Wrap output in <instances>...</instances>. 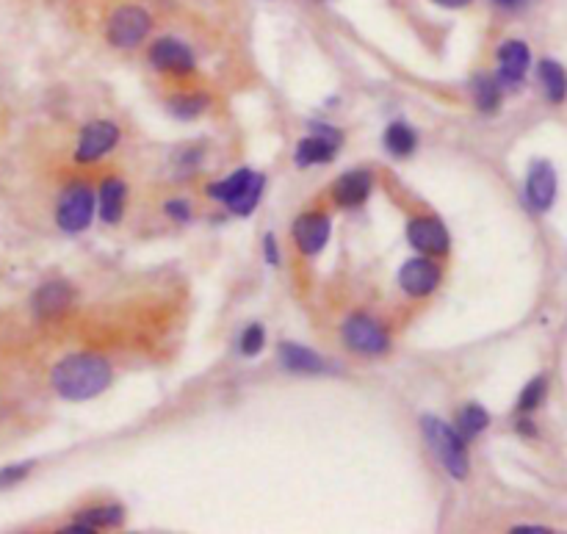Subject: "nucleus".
Returning a JSON list of instances; mask_svg holds the SVG:
<instances>
[{
    "mask_svg": "<svg viewBox=\"0 0 567 534\" xmlns=\"http://www.w3.org/2000/svg\"><path fill=\"white\" fill-rule=\"evenodd\" d=\"M111 382V366L100 355L92 352H78L61 360L53 368V388L61 399L83 402L103 393Z\"/></svg>",
    "mask_w": 567,
    "mask_h": 534,
    "instance_id": "f257e3e1",
    "label": "nucleus"
},
{
    "mask_svg": "<svg viewBox=\"0 0 567 534\" xmlns=\"http://www.w3.org/2000/svg\"><path fill=\"white\" fill-rule=\"evenodd\" d=\"M421 429H424V438L432 454L446 468V474L454 476V479H465L471 471V463H468V449H465V438L460 432L435 416L421 418Z\"/></svg>",
    "mask_w": 567,
    "mask_h": 534,
    "instance_id": "f03ea898",
    "label": "nucleus"
},
{
    "mask_svg": "<svg viewBox=\"0 0 567 534\" xmlns=\"http://www.w3.org/2000/svg\"><path fill=\"white\" fill-rule=\"evenodd\" d=\"M263 175H255L249 169H238L230 178L222 183H213L208 186V194L213 200H222L238 216H249L258 205L260 194H263Z\"/></svg>",
    "mask_w": 567,
    "mask_h": 534,
    "instance_id": "7ed1b4c3",
    "label": "nucleus"
},
{
    "mask_svg": "<svg viewBox=\"0 0 567 534\" xmlns=\"http://www.w3.org/2000/svg\"><path fill=\"white\" fill-rule=\"evenodd\" d=\"M153 28V17L144 12L142 6H119L117 12L108 17V42L114 48H136L147 39Z\"/></svg>",
    "mask_w": 567,
    "mask_h": 534,
    "instance_id": "20e7f679",
    "label": "nucleus"
},
{
    "mask_svg": "<svg viewBox=\"0 0 567 534\" xmlns=\"http://www.w3.org/2000/svg\"><path fill=\"white\" fill-rule=\"evenodd\" d=\"M343 344L360 352V355H385L390 338L379 321L363 316V313H355V316L343 321Z\"/></svg>",
    "mask_w": 567,
    "mask_h": 534,
    "instance_id": "39448f33",
    "label": "nucleus"
},
{
    "mask_svg": "<svg viewBox=\"0 0 567 534\" xmlns=\"http://www.w3.org/2000/svg\"><path fill=\"white\" fill-rule=\"evenodd\" d=\"M95 216V194L89 186L83 183H75L70 189L61 194L59 208H56V222H59L61 230L67 233H81L89 227Z\"/></svg>",
    "mask_w": 567,
    "mask_h": 534,
    "instance_id": "423d86ee",
    "label": "nucleus"
},
{
    "mask_svg": "<svg viewBox=\"0 0 567 534\" xmlns=\"http://www.w3.org/2000/svg\"><path fill=\"white\" fill-rule=\"evenodd\" d=\"M556 191H559V178H556L554 164L548 161H534L526 175V202L537 214H548L554 208Z\"/></svg>",
    "mask_w": 567,
    "mask_h": 534,
    "instance_id": "0eeeda50",
    "label": "nucleus"
},
{
    "mask_svg": "<svg viewBox=\"0 0 567 534\" xmlns=\"http://www.w3.org/2000/svg\"><path fill=\"white\" fill-rule=\"evenodd\" d=\"M407 238L415 250L424 255H446L451 244L449 230L438 216H413L407 225Z\"/></svg>",
    "mask_w": 567,
    "mask_h": 534,
    "instance_id": "6e6552de",
    "label": "nucleus"
},
{
    "mask_svg": "<svg viewBox=\"0 0 567 534\" xmlns=\"http://www.w3.org/2000/svg\"><path fill=\"white\" fill-rule=\"evenodd\" d=\"M496 59L498 84L520 86L523 84V78H526V72H529V67H532V50H529L526 42H520V39H507V42L498 45Z\"/></svg>",
    "mask_w": 567,
    "mask_h": 534,
    "instance_id": "1a4fd4ad",
    "label": "nucleus"
},
{
    "mask_svg": "<svg viewBox=\"0 0 567 534\" xmlns=\"http://www.w3.org/2000/svg\"><path fill=\"white\" fill-rule=\"evenodd\" d=\"M150 61L158 72H172V75L194 72V53L189 50V45H183L180 39H172V36L153 42Z\"/></svg>",
    "mask_w": 567,
    "mask_h": 534,
    "instance_id": "9d476101",
    "label": "nucleus"
},
{
    "mask_svg": "<svg viewBox=\"0 0 567 534\" xmlns=\"http://www.w3.org/2000/svg\"><path fill=\"white\" fill-rule=\"evenodd\" d=\"M119 142V128L114 122H92L81 131V139H78V150H75V158L81 164H89V161H97L100 155H106L108 150H114Z\"/></svg>",
    "mask_w": 567,
    "mask_h": 534,
    "instance_id": "9b49d317",
    "label": "nucleus"
},
{
    "mask_svg": "<svg viewBox=\"0 0 567 534\" xmlns=\"http://www.w3.org/2000/svg\"><path fill=\"white\" fill-rule=\"evenodd\" d=\"M399 283L410 297H429L440 283V266L432 258H413L402 266Z\"/></svg>",
    "mask_w": 567,
    "mask_h": 534,
    "instance_id": "f8f14e48",
    "label": "nucleus"
},
{
    "mask_svg": "<svg viewBox=\"0 0 567 534\" xmlns=\"http://www.w3.org/2000/svg\"><path fill=\"white\" fill-rule=\"evenodd\" d=\"M294 238L305 255L321 252L330 241V216L319 214V211L299 216L294 222Z\"/></svg>",
    "mask_w": 567,
    "mask_h": 534,
    "instance_id": "ddd939ff",
    "label": "nucleus"
},
{
    "mask_svg": "<svg viewBox=\"0 0 567 534\" xmlns=\"http://www.w3.org/2000/svg\"><path fill=\"white\" fill-rule=\"evenodd\" d=\"M371 172L366 169H355V172H346L338 178V183L332 186V200L343 205V208H355L360 202H366L368 191H371Z\"/></svg>",
    "mask_w": 567,
    "mask_h": 534,
    "instance_id": "4468645a",
    "label": "nucleus"
},
{
    "mask_svg": "<svg viewBox=\"0 0 567 534\" xmlns=\"http://www.w3.org/2000/svg\"><path fill=\"white\" fill-rule=\"evenodd\" d=\"M338 142H341L338 131L327 133V136H310V139H302L299 147H296V164H299V167L330 164L332 158H335V150H338Z\"/></svg>",
    "mask_w": 567,
    "mask_h": 534,
    "instance_id": "2eb2a0df",
    "label": "nucleus"
},
{
    "mask_svg": "<svg viewBox=\"0 0 567 534\" xmlns=\"http://www.w3.org/2000/svg\"><path fill=\"white\" fill-rule=\"evenodd\" d=\"M70 305H72V288L67 283H61V280L45 283L34 294V310L36 316H42V319L59 316V313H64Z\"/></svg>",
    "mask_w": 567,
    "mask_h": 534,
    "instance_id": "dca6fc26",
    "label": "nucleus"
},
{
    "mask_svg": "<svg viewBox=\"0 0 567 534\" xmlns=\"http://www.w3.org/2000/svg\"><path fill=\"white\" fill-rule=\"evenodd\" d=\"M537 78H540V86H543L548 103L554 106H562L567 100V70L554 59H543L537 64Z\"/></svg>",
    "mask_w": 567,
    "mask_h": 534,
    "instance_id": "f3484780",
    "label": "nucleus"
},
{
    "mask_svg": "<svg viewBox=\"0 0 567 534\" xmlns=\"http://www.w3.org/2000/svg\"><path fill=\"white\" fill-rule=\"evenodd\" d=\"M280 360L288 371H296V374H324L330 368L313 349H305L299 344L280 346Z\"/></svg>",
    "mask_w": 567,
    "mask_h": 534,
    "instance_id": "a211bd4d",
    "label": "nucleus"
},
{
    "mask_svg": "<svg viewBox=\"0 0 567 534\" xmlns=\"http://www.w3.org/2000/svg\"><path fill=\"white\" fill-rule=\"evenodd\" d=\"M125 197H128V189L119 178H111L103 183V189H100V216H103V222L117 225L122 219V211H125Z\"/></svg>",
    "mask_w": 567,
    "mask_h": 534,
    "instance_id": "6ab92c4d",
    "label": "nucleus"
},
{
    "mask_svg": "<svg viewBox=\"0 0 567 534\" xmlns=\"http://www.w3.org/2000/svg\"><path fill=\"white\" fill-rule=\"evenodd\" d=\"M501 89L504 86L498 84V78L493 75H476L473 78V103L479 111L485 114H493L501 106Z\"/></svg>",
    "mask_w": 567,
    "mask_h": 534,
    "instance_id": "aec40b11",
    "label": "nucleus"
},
{
    "mask_svg": "<svg viewBox=\"0 0 567 534\" xmlns=\"http://www.w3.org/2000/svg\"><path fill=\"white\" fill-rule=\"evenodd\" d=\"M81 523H86L89 529H114V526H122L125 521V510L119 504H103V507H89L86 512H81Z\"/></svg>",
    "mask_w": 567,
    "mask_h": 534,
    "instance_id": "412c9836",
    "label": "nucleus"
},
{
    "mask_svg": "<svg viewBox=\"0 0 567 534\" xmlns=\"http://www.w3.org/2000/svg\"><path fill=\"white\" fill-rule=\"evenodd\" d=\"M385 147H388V153L407 158V155L418 147V136H415L413 128H407L404 122H393L388 131H385Z\"/></svg>",
    "mask_w": 567,
    "mask_h": 534,
    "instance_id": "4be33fe9",
    "label": "nucleus"
},
{
    "mask_svg": "<svg viewBox=\"0 0 567 534\" xmlns=\"http://www.w3.org/2000/svg\"><path fill=\"white\" fill-rule=\"evenodd\" d=\"M460 435L465 440L476 438V435H482L490 424V413H487L485 407H479V404H468V407H462L460 413Z\"/></svg>",
    "mask_w": 567,
    "mask_h": 534,
    "instance_id": "5701e85b",
    "label": "nucleus"
},
{
    "mask_svg": "<svg viewBox=\"0 0 567 534\" xmlns=\"http://www.w3.org/2000/svg\"><path fill=\"white\" fill-rule=\"evenodd\" d=\"M545 396H548V380H545L543 374H540V377H534V380L529 382V385H526L523 391H520L518 410H520V413H526V416H529V413H534V410H537V407L543 404Z\"/></svg>",
    "mask_w": 567,
    "mask_h": 534,
    "instance_id": "b1692460",
    "label": "nucleus"
},
{
    "mask_svg": "<svg viewBox=\"0 0 567 534\" xmlns=\"http://www.w3.org/2000/svg\"><path fill=\"white\" fill-rule=\"evenodd\" d=\"M169 108H172V114H175V117L194 119V117H200L202 111L208 108V97H202V95L175 97V100L169 103Z\"/></svg>",
    "mask_w": 567,
    "mask_h": 534,
    "instance_id": "393cba45",
    "label": "nucleus"
},
{
    "mask_svg": "<svg viewBox=\"0 0 567 534\" xmlns=\"http://www.w3.org/2000/svg\"><path fill=\"white\" fill-rule=\"evenodd\" d=\"M263 344H266V333H263V327H260V324H249L247 330L241 333V341H238L241 352H244L247 357L258 355L260 349H263Z\"/></svg>",
    "mask_w": 567,
    "mask_h": 534,
    "instance_id": "a878e982",
    "label": "nucleus"
},
{
    "mask_svg": "<svg viewBox=\"0 0 567 534\" xmlns=\"http://www.w3.org/2000/svg\"><path fill=\"white\" fill-rule=\"evenodd\" d=\"M31 465L34 463L6 465V468H0V487H14L17 482H23L25 476L31 474Z\"/></svg>",
    "mask_w": 567,
    "mask_h": 534,
    "instance_id": "bb28decb",
    "label": "nucleus"
},
{
    "mask_svg": "<svg viewBox=\"0 0 567 534\" xmlns=\"http://www.w3.org/2000/svg\"><path fill=\"white\" fill-rule=\"evenodd\" d=\"M493 6H496L498 12H507V14H523L529 12L532 6H537L540 0H490Z\"/></svg>",
    "mask_w": 567,
    "mask_h": 534,
    "instance_id": "cd10ccee",
    "label": "nucleus"
},
{
    "mask_svg": "<svg viewBox=\"0 0 567 534\" xmlns=\"http://www.w3.org/2000/svg\"><path fill=\"white\" fill-rule=\"evenodd\" d=\"M166 214L172 216V219H178V222H189L191 219V205L186 200H172L166 202Z\"/></svg>",
    "mask_w": 567,
    "mask_h": 534,
    "instance_id": "c85d7f7f",
    "label": "nucleus"
},
{
    "mask_svg": "<svg viewBox=\"0 0 567 534\" xmlns=\"http://www.w3.org/2000/svg\"><path fill=\"white\" fill-rule=\"evenodd\" d=\"M518 432L526 435V438H537V427H534V421L526 413H523V418H518Z\"/></svg>",
    "mask_w": 567,
    "mask_h": 534,
    "instance_id": "c756f323",
    "label": "nucleus"
},
{
    "mask_svg": "<svg viewBox=\"0 0 567 534\" xmlns=\"http://www.w3.org/2000/svg\"><path fill=\"white\" fill-rule=\"evenodd\" d=\"M266 261L272 263V266H277V263H280V255H277V241H274L272 233L266 236Z\"/></svg>",
    "mask_w": 567,
    "mask_h": 534,
    "instance_id": "7c9ffc66",
    "label": "nucleus"
},
{
    "mask_svg": "<svg viewBox=\"0 0 567 534\" xmlns=\"http://www.w3.org/2000/svg\"><path fill=\"white\" fill-rule=\"evenodd\" d=\"M432 3H438L443 9H468L473 0H432Z\"/></svg>",
    "mask_w": 567,
    "mask_h": 534,
    "instance_id": "2f4dec72",
    "label": "nucleus"
},
{
    "mask_svg": "<svg viewBox=\"0 0 567 534\" xmlns=\"http://www.w3.org/2000/svg\"><path fill=\"white\" fill-rule=\"evenodd\" d=\"M512 532H518V534H543V532H551L548 526H512Z\"/></svg>",
    "mask_w": 567,
    "mask_h": 534,
    "instance_id": "473e14b6",
    "label": "nucleus"
}]
</instances>
